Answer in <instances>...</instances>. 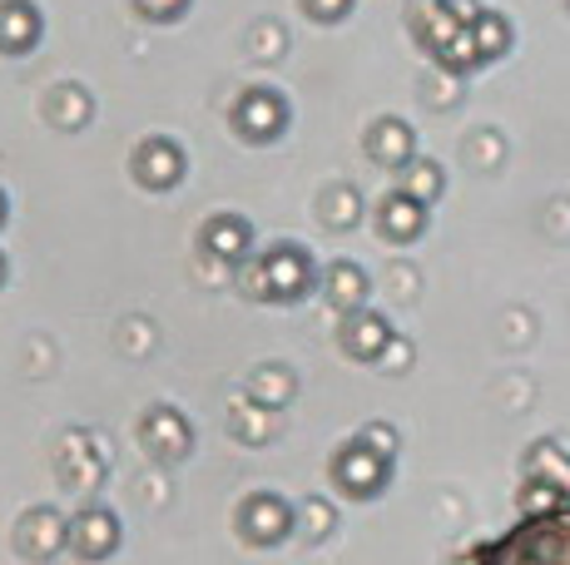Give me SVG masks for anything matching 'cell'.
I'll use <instances>...</instances> for the list:
<instances>
[{
  "mask_svg": "<svg viewBox=\"0 0 570 565\" xmlns=\"http://www.w3.org/2000/svg\"><path fill=\"white\" fill-rule=\"evenodd\" d=\"M327 482H333V492L347 496V502H377L392 486V456L382 447H372L363 432H357V437H347L343 447L333 452Z\"/></svg>",
  "mask_w": 570,
  "mask_h": 565,
  "instance_id": "obj_3",
  "label": "cell"
},
{
  "mask_svg": "<svg viewBox=\"0 0 570 565\" xmlns=\"http://www.w3.org/2000/svg\"><path fill=\"white\" fill-rule=\"evenodd\" d=\"M6 274H10V264H6V254H0V288H6Z\"/></svg>",
  "mask_w": 570,
  "mask_h": 565,
  "instance_id": "obj_30",
  "label": "cell"
},
{
  "mask_svg": "<svg viewBox=\"0 0 570 565\" xmlns=\"http://www.w3.org/2000/svg\"><path fill=\"white\" fill-rule=\"evenodd\" d=\"M293 373L283 363H268V367H254V377H248V397L263 402V407H288L293 402Z\"/></svg>",
  "mask_w": 570,
  "mask_h": 565,
  "instance_id": "obj_22",
  "label": "cell"
},
{
  "mask_svg": "<svg viewBox=\"0 0 570 565\" xmlns=\"http://www.w3.org/2000/svg\"><path fill=\"white\" fill-rule=\"evenodd\" d=\"M10 541H16V556L26 565H46L55 556H65V546H70V516H60L55 506H30L16 521Z\"/></svg>",
  "mask_w": 570,
  "mask_h": 565,
  "instance_id": "obj_8",
  "label": "cell"
},
{
  "mask_svg": "<svg viewBox=\"0 0 570 565\" xmlns=\"http://www.w3.org/2000/svg\"><path fill=\"white\" fill-rule=\"evenodd\" d=\"M234 531L258 551L283 546V541L298 531V511L283 502L278 492H248L244 502H238V511H234Z\"/></svg>",
  "mask_w": 570,
  "mask_h": 565,
  "instance_id": "obj_6",
  "label": "cell"
},
{
  "mask_svg": "<svg viewBox=\"0 0 570 565\" xmlns=\"http://www.w3.org/2000/svg\"><path fill=\"white\" fill-rule=\"evenodd\" d=\"M372 228H377L382 244L407 248L426 234V204H416L412 194H402V189L382 194V199L372 204Z\"/></svg>",
  "mask_w": 570,
  "mask_h": 565,
  "instance_id": "obj_13",
  "label": "cell"
},
{
  "mask_svg": "<svg viewBox=\"0 0 570 565\" xmlns=\"http://www.w3.org/2000/svg\"><path fill=\"white\" fill-rule=\"evenodd\" d=\"M119 541H125V526H119V516L109 506H80L70 516V556L80 565H100L119 551Z\"/></svg>",
  "mask_w": 570,
  "mask_h": 565,
  "instance_id": "obj_9",
  "label": "cell"
},
{
  "mask_svg": "<svg viewBox=\"0 0 570 565\" xmlns=\"http://www.w3.org/2000/svg\"><path fill=\"white\" fill-rule=\"evenodd\" d=\"M135 6L139 20H149V26H174V20H184L194 10V0H129Z\"/></svg>",
  "mask_w": 570,
  "mask_h": 565,
  "instance_id": "obj_26",
  "label": "cell"
},
{
  "mask_svg": "<svg viewBox=\"0 0 570 565\" xmlns=\"http://www.w3.org/2000/svg\"><path fill=\"white\" fill-rule=\"evenodd\" d=\"M363 437L372 442V447H382L387 456H397V432H392V427H382V422H367V427H363Z\"/></svg>",
  "mask_w": 570,
  "mask_h": 565,
  "instance_id": "obj_28",
  "label": "cell"
},
{
  "mask_svg": "<svg viewBox=\"0 0 570 565\" xmlns=\"http://www.w3.org/2000/svg\"><path fill=\"white\" fill-rule=\"evenodd\" d=\"M566 6H570V0H566Z\"/></svg>",
  "mask_w": 570,
  "mask_h": 565,
  "instance_id": "obj_31",
  "label": "cell"
},
{
  "mask_svg": "<svg viewBox=\"0 0 570 565\" xmlns=\"http://www.w3.org/2000/svg\"><path fill=\"white\" fill-rule=\"evenodd\" d=\"M317 219H323L327 228H353L357 219H363V194L353 189V184H333V189H323V199H317Z\"/></svg>",
  "mask_w": 570,
  "mask_h": 565,
  "instance_id": "obj_21",
  "label": "cell"
},
{
  "mask_svg": "<svg viewBox=\"0 0 570 565\" xmlns=\"http://www.w3.org/2000/svg\"><path fill=\"white\" fill-rule=\"evenodd\" d=\"M109 456L105 447L90 437V432H70V437L60 442V452H55V472H60V486H75V492H95L105 476Z\"/></svg>",
  "mask_w": 570,
  "mask_h": 565,
  "instance_id": "obj_14",
  "label": "cell"
},
{
  "mask_svg": "<svg viewBox=\"0 0 570 565\" xmlns=\"http://www.w3.org/2000/svg\"><path fill=\"white\" fill-rule=\"evenodd\" d=\"M471 40H476V50H481V65H491V60H501V56L511 50L517 30H511V20L501 16V10L481 6V10H476V20H471Z\"/></svg>",
  "mask_w": 570,
  "mask_h": 565,
  "instance_id": "obj_19",
  "label": "cell"
},
{
  "mask_svg": "<svg viewBox=\"0 0 570 565\" xmlns=\"http://www.w3.org/2000/svg\"><path fill=\"white\" fill-rule=\"evenodd\" d=\"M357 0H298V10L308 20H317V26H343L347 16H353Z\"/></svg>",
  "mask_w": 570,
  "mask_h": 565,
  "instance_id": "obj_27",
  "label": "cell"
},
{
  "mask_svg": "<svg viewBox=\"0 0 570 565\" xmlns=\"http://www.w3.org/2000/svg\"><path fill=\"white\" fill-rule=\"evenodd\" d=\"M333 521L337 516H333V506H327L323 496H308V502L298 506V531L308 541H327V536H333Z\"/></svg>",
  "mask_w": 570,
  "mask_h": 565,
  "instance_id": "obj_25",
  "label": "cell"
},
{
  "mask_svg": "<svg viewBox=\"0 0 570 565\" xmlns=\"http://www.w3.org/2000/svg\"><path fill=\"white\" fill-rule=\"evenodd\" d=\"M397 343V328H392L382 313L372 308H357V313H343V328H337V347H343L353 363H382L387 347Z\"/></svg>",
  "mask_w": 570,
  "mask_h": 565,
  "instance_id": "obj_12",
  "label": "cell"
},
{
  "mask_svg": "<svg viewBox=\"0 0 570 565\" xmlns=\"http://www.w3.org/2000/svg\"><path fill=\"white\" fill-rule=\"evenodd\" d=\"M129 174H135L139 189L169 194V189H179L184 174H189V155H184L169 135H149V139H139L135 155H129Z\"/></svg>",
  "mask_w": 570,
  "mask_h": 565,
  "instance_id": "obj_7",
  "label": "cell"
},
{
  "mask_svg": "<svg viewBox=\"0 0 570 565\" xmlns=\"http://www.w3.org/2000/svg\"><path fill=\"white\" fill-rule=\"evenodd\" d=\"M139 442H145V452L155 456V462L174 466V462H184V456L194 452V427H189V417H184L179 407L159 402V407H149L145 417H139Z\"/></svg>",
  "mask_w": 570,
  "mask_h": 565,
  "instance_id": "obj_10",
  "label": "cell"
},
{
  "mask_svg": "<svg viewBox=\"0 0 570 565\" xmlns=\"http://www.w3.org/2000/svg\"><path fill=\"white\" fill-rule=\"evenodd\" d=\"M40 36H46V16L36 0H0V56H36Z\"/></svg>",
  "mask_w": 570,
  "mask_h": 565,
  "instance_id": "obj_16",
  "label": "cell"
},
{
  "mask_svg": "<svg viewBox=\"0 0 570 565\" xmlns=\"http://www.w3.org/2000/svg\"><path fill=\"white\" fill-rule=\"evenodd\" d=\"M466 565H570V502L517 516L501 536L481 541Z\"/></svg>",
  "mask_w": 570,
  "mask_h": 565,
  "instance_id": "obj_1",
  "label": "cell"
},
{
  "mask_svg": "<svg viewBox=\"0 0 570 565\" xmlns=\"http://www.w3.org/2000/svg\"><path fill=\"white\" fill-rule=\"evenodd\" d=\"M397 189L412 194L416 204H426V209H432V204L442 199V189H446V174H442L436 159H412L407 169H397Z\"/></svg>",
  "mask_w": 570,
  "mask_h": 565,
  "instance_id": "obj_20",
  "label": "cell"
},
{
  "mask_svg": "<svg viewBox=\"0 0 570 565\" xmlns=\"http://www.w3.org/2000/svg\"><path fill=\"white\" fill-rule=\"evenodd\" d=\"M263 264V288H268V303H303L308 293L323 288V268L303 244L283 238V244H268L258 254Z\"/></svg>",
  "mask_w": 570,
  "mask_h": 565,
  "instance_id": "obj_4",
  "label": "cell"
},
{
  "mask_svg": "<svg viewBox=\"0 0 570 565\" xmlns=\"http://www.w3.org/2000/svg\"><path fill=\"white\" fill-rule=\"evenodd\" d=\"M6 219H10V199H6V189H0V228H6Z\"/></svg>",
  "mask_w": 570,
  "mask_h": 565,
  "instance_id": "obj_29",
  "label": "cell"
},
{
  "mask_svg": "<svg viewBox=\"0 0 570 565\" xmlns=\"http://www.w3.org/2000/svg\"><path fill=\"white\" fill-rule=\"evenodd\" d=\"M40 115H46V125L70 129V135H75V129L90 125L95 100H90V90H85V85L60 80V85H50V95H46V105H40Z\"/></svg>",
  "mask_w": 570,
  "mask_h": 565,
  "instance_id": "obj_18",
  "label": "cell"
},
{
  "mask_svg": "<svg viewBox=\"0 0 570 565\" xmlns=\"http://www.w3.org/2000/svg\"><path fill=\"white\" fill-rule=\"evenodd\" d=\"M288 100H283L273 85H248L244 95L234 100V110H228V125H234V135L244 139V145H273V139H283V129H288Z\"/></svg>",
  "mask_w": 570,
  "mask_h": 565,
  "instance_id": "obj_5",
  "label": "cell"
},
{
  "mask_svg": "<svg viewBox=\"0 0 570 565\" xmlns=\"http://www.w3.org/2000/svg\"><path fill=\"white\" fill-rule=\"evenodd\" d=\"M199 254L224 268L248 264L254 258V228H248L244 214H208L199 228Z\"/></svg>",
  "mask_w": 570,
  "mask_h": 565,
  "instance_id": "obj_11",
  "label": "cell"
},
{
  "mask_svg": "<svg viewBox=\"0 0 570 565\" xmlns=\"http://www.w3.org/2000/svg\"><path fill=\"white\" fill-rule=\"evenodd\" d=\"M323 293L327 303H333L337 313H357V308H367V293H372V282L363 274V264H347V258H333V264L323 268Z\"/></svg>",
  "mask_w": 570,
  "mask_h": 565,
  "instance_id": "obj_17",
  "label": "cell"
},
{
  "mask_svg": "<svg viewBox=\"0 0 570 565\" xmlns=\"http://www.w3.org/2000/svg\"><path fill=\"white\" fill-rule=\"evenodd\" d=\"M363 155L372 159L377 169H407L416 159V135L407 119L397 115H382L372 119V125L363 129Z\"/></svg>",
  "mask_w": 570,
  "mask_h": 565,
  "instance_id": "obj_15",
  "label": "cell"
},
{
  "mask_svg": "<svg viewBox=\"0 0 570 565\" xmlns=\"http://www.w3.org/2000/svg\"><path fill=\"white\" fill-rule=\"evenodd\" d=\"M566 502H570V492H566V486H556V482H546V476H525L521 492H517V511H521V516H531V511H556Z\"/></svg>",
  "mask_w": 570,
  "mask_h": 565,
  "instance_id": "obj_24",
  "label": "cell"
},
{
  "mask_svg": "<svg viewBox=\"0 0 570 565\" xmlns=\"http://www.w3.org/2000/svg\"><path fill=\"white\" fill-rule=\"evenodd\" d=\"M525 476H546V482L570 492V452L561 442H535V447L525 452Z\"/></svg>",
  "mask_w": 570,
  "mask_h": 565,
  "instance_id": "obj_23",
  "label": "cell"
},
{
  "mask_svg": "<svg viewBox=\"0 0 570 565\" xmlns=\"http://www.w3.org/2000/svg\"><path fill=\"white\" fill-rule=\"evenodd\" d=\"M407 30H412L416 46L432 56L436 70L452 75V80L481 70V50H476V40H471V26L456 16L452 0H412L407 6Z\"/></svg>",
  "mask_w": 570,
  "mask_h": 565,
  "instance_id": "obj_2",
  "label": "cell"
}]
</instances>
